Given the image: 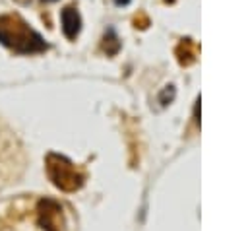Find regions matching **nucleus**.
<instances>
[{
	"mask_svg": "<svg viewBox=\"0 0 248 231\" xmlns=\"http://www.w3.org/2000/svg\"><path fill=\"white\" fill-rule=\"evenodd\" d=\"M29 167V153L19 134L0 120V192L21 182Z\"/></svg>",
	"mask_w": 248,
	"mask_h": 231,
	"instance_id": "nucleus-1",
	"label": "nucleus"
},
{
	"mask_svg": "<svg viewBox=\"0 0 248 231\" xmlns=\"http://www.w3.org/2000/svg\"><path fill=\"white\" fill-rule=\"evenodd\" d=\"M0 43L17 54H37L48 47L45 39L16 14L0 16Z\"/></svg>",
	"mask_w": 248,
	"mask_h": 231,
	"instance_id": "nucleus-2",
	"label": "nucleus"
},
{
	"mask_svg": "<svg viewBox=\"0 0 248 231\" xmlns=\"http://www.w3.org/2000/svg\"><path fill=\"white\" fill-rule=\"evenodd\" d=\"M46 175L52 184L64 192H76L85 182V173L60 153L46 155Z\"/></svg>",
	"mask_w": 248,
	"mask_h": 231,
	"instance_id": "nucleus-3",
	"label": "nucleus"
},
{
	"mask_svg": "<svg viewBox=\"0 0 248 231\" xmlns=\"http://www.w3.org/2000/svg\"><path fill=\"white\" fill-rule=\"evenodd\" d=\"M39 225L46 231H60L62 227V208L54 200H43L39 204Z\"/></svg>",
	"mask_w": 248,
	"mask_h": 231,
	"instance_id": "nucleus-4",
	"label": "nucleus"
},
{
	"mask_svg": "<svg viewBox=\"0 0 248 231\" xmlns=\"http://www.w3.org/2000/svg\"><path fill=\"white\" fill-rule=\"evenodd\" d=\"M60 21H62V31L68 39H76L79 29H81V17L78 14V10H74L72 6L64 8L60 14Z\"/></svg>",
	"mask_w": 248,
	"mask_h": 231,
	"instance_id": "nucleus-5",
	"label": "nucleus"
},
{
	"mask_svg": "<svg viewBox=\"0 0 248 231\" xmlns=\"http://www.w3.org/2000/svg\"><path fill=\"white\" fill-rule=\"evenodd\" d=\"M194 58H196V47H194V43L190 39H184L178 45V60L182 64H190Z\"/></svg>",
	"mask_w": 248,
	"mask_h": 231,
	"instance_id": "nucleus-6",
	"label": "nucleus"
},
{
	"mask_svg": "<svg viewBox=\"0 0 248 231\" xmlns=\"http://www.w3.org/2000/svg\"><path fill=\"white\" fill-rule=\"evenodd\" d=\"M128 2H130V0H114V4H116V6H126Z\"/></svg>",
	"mask_w": 248,
	"mask_h": 231,
	"instance_id": "nucleus-7",
	"label": "nucleus"
},
{
	"mask_svg": "<svg viewBox=\"0 0 248 231\" xmlns=\"http://www.w3.org/2000/svg\"><path fill=\"white\" fill-rule=\"evenodd\" d=\"M17 2H21V4H27V2H29V0H17Z\"/></svg>",
	"mask_w": 248,
	"mask_h": 231,
	"instance_id": "nucleus-8",
	"label": "nucleus"
},
{
	"mask_svg": "<svg viewBox=\"0 0 248 231\" xmlns=\"http://www.w3.org/2000/svg\"><path fill=\"white\" fill-rule=\"evenodd\" d=\"M45 2H54V0H45Z\"/></svg>",
	"mask_w": 248,
	"mask_h": 231,
	"instance_id": "nucleus-9",
	"label": "nucleus"
}]
</instances>
